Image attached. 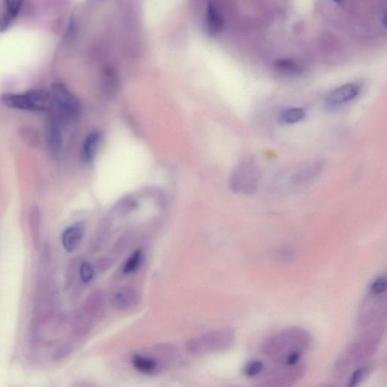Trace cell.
Here are the masks:
<instances>
[{
    "instance_id": "cell-1",
    "label": "cell",
    "mask_w": 387,
    "mask_h": 387,
    "mask_svg": "<svg viewBox=\"0 0 387 387\" xmlns=\"http://www.w3.org/2000/svg\"><path fill=\"white\" fill-rule=\"evenodd\" d=\"M311 336L302 328H289L269 338L263 344V353L277 364L294 365L309 348Z\"/></svg>"
},
{
    "instance_id": "cell-2",
    "label": "cell",
    "mask_w": 387,
    "mask_h": 387,
    "mask_svg": "<svg viewBox=\"0 0 387 387\" xmlns=\"http://www.w3.org/2000/svg\"><path fill=\"white\" fill-rule=\"evenodd\" d=\"M234 340L233 331L222 328L192 338L186 343V351L193 356L220 353L228 350L233 344Z\"/></svg>"
},
{
    "instance_id": "cell-3",
    "label": "cell",
    "mask_w": 387,
    "mask_h": 387,
    "mask_svg": "<svg viewBox=\"0 0 387 387\" xmlns=\"http://www.w3.org/2000/svg\"><path fill=\"white\" fill-rule=\"evenodd\" d=\"M260 170L253 158L243 160L231 172L229 188L232 192L245 195L253 194L259 187Z\"/></svg>"
},
{
    "instance_id": "cell-4",
    "label": "cell",
    "mask_w": 387,
    "mask_h": 387,
    "mask_svg": "<svg viewBox=\"0 0 387 387\" xmlns=\"http://www.w3.org/2000/svg\"><path fill=\"white\" fill-rule=\"evenodd\" d=\"M2 103L11 109L28 111H49L53 108L50 93L43 90H31L22 94H5Z\"/></svg>"
},
{
    "instance_id": "cell-5",
    "label": "cell",
    "mask_w": 387,
    "mask_h": 387,
    "mask_svg": "<svg viewBox=\"0 0 387 387\" xmlns=\"http://www.w3.org/2000/svg\"><path fill=\"white\" fill-rule=\"evenodd\" d=\"M53 107H56L66 118L74 119L79 117L81 104L79 99L61 83L53 84L51 88Z\"/></svg>"
},
{
    "instance_id": "cell-6",
    "label": "cell",
    "mask_w": 387,
    "mask_h": 387,
    "mask_svg": "<svg viewBox=\"0 0 387 387\" xmlns=\"http://www.w3.org/2000/svg\"><path fill=\"white\" fill-rule=\"evenodd\" d=\"M280 367L275 368L265 377L262 386L269 387H282L292 385L305 374V367L301 362L294 365L280 364Z\"/></svg>"
},
{
    "instance_id": "cell-7",
    "label": "cell",
    "mask_w": 387,
    "mask_h": 387,
    "mask_svg": "<svg viewBox=\"0 0 387 387\" xmlns=\"http://www.w3.org/2000/svg\"><path fill=\"white\" fill-rule=\"evenodd\" d=\"M359 93V85L356 83L345 84L326 95L324 108L328 112L336 111L354 100Z\"/></svg>"
},
{
    "instance_id": "cell-8",
    "label": "cell",
    "mask_w": 387,
    "mask_h": 387,
    "mask_svg": "<svg viewBox=\"0 0 387 387\" xmlns=\"http://www.w3.org/2000/svg\"><path fill=\"white\" fill-rule=\"evenodd\" d=\"M135 369L148 375L158 374L166 367L161 359L153 352L150 354H136L132 358Z\"/></svg>"
},
{
    "instance_id": "cell-9",
    "label": "cell",
    "mask_w": 387,
    "mask_h": 387,
    "mask_svg": "<svg viewBox=\"0 0 387 387\" xmlns=\"http://www.w3.org/2000/svg\"><path fill=\"white\" fill-rule=\"evenodd\" d=\"M139 301L138 292L132 287H123L111 296L112 305L120 311L130 310L137 306Z\"/></svg>"
},
{
    "instance_id": "cell-10",
    "label": "cell",
    "mask_w": 387,
    "mask_h": 387,
    "mask_svg": "<svg viewBox=\"0 0 387 387\" xmlns=\"http://www.w3.org/2000/svg\"><path fill=\"white\" fill-rule=\"evenodd\" d=\"M324 167L322 161H312L298 168L290 178L294 185H301L306 183L316 178L321 173Z\"/></svg>"
},
{
    "instance_id": "cell-11",
    "label": "cell",
    "mask_w": 387,
    "mask_h": 387,
    "mask_svg": "<svg viewBox=\"0 0 387 387\" xmlns=\"http://www.w3.org/2000/svg\"><path fill=\"white\" fill-rule=\"evenodd\" d=\"M83 309L90 315L94 321L97 320L105 309V297L101 291L92 293L85 300Z\"/></svg>"
},
{
    "instance_id": "cell-12",
    "label": "cell",
    "mask_w": 387,
    "mask_h": 387,
    "mask_svg": "<svg viewBox=\"0 0 387 387\" xmlns=\"http://www.w3.org/2000/svg\"><path fill=\"white\" fill-rule=\"evenodd\" d=\"M206 22L208 30L211 34H218L223 30V18L213 1H210L207 4Z\"/></svg>"
},
{
    "instance_id": "cell-13",
    "label": "cell",
    "mask_w": 387,
    "mask_h": 387,
    "mask_svg": "<svg viewBox=\"0 0 387 387\" xmlns=\"http://www.w3.org/2000/svg\"><path fill=\"white\" fill-rule=\"evenodd\" d=\"M93 318L88 315L82 308L74 315L72 322V329L74 336L83 337L92 330Z\"/></svg>"
},
{
    "instance_id": "cell-14",
    "label": "cell",
    "mask_w": 387,
    "mask_h": 387,
    "mask_svg": "<svg viewBox=\"0 0 387 387\" xmlns=\"http://www.w3.org/2000/svg\"><path fill=\"white\" fill-rule=\"evenodd\" d=\"M83 236V229L79 225L68 227L61 235L63 248L67 252H72L79 246Z\"/></svg>"
},
{
    "instance_id": "cell-15",
    "label": "cell",
    "mask_w": 387,
    "mask_h": 387,
    "mask_svg": "<svg viewBox=\"0 0 387 387\" xmlns=\"http://www.w3.org/2000/svg\"><path fill=\"white\" fill-rule=\"evenodd\" d=\"M47 141L52 154H59L62 146V137L59 124L55 120H52L48 124Z\"/></svg>"
},
{
    "instance_id": "cell-16",
    "label": "cell",
    "mask_w": 387,
    "mask_h": 387,
    "mask_svg": "<svg viewBox=\"0 0 387 387\" xmlns=\"http://www.w3.org/2000/svg\"><path fill=\"white\" fill-rule=\"evenodd\" d=\"M100 137V134L98 133H91L86 137L83 147L84 161L88 163L93 161L98 150Z\"/></svg>"
},
{
    "instance_id": "cell-17",
    "label": "cell",
    "mask_w": 387,
    "mask_h": 387,
    "mask_svg": "<svg viewBox=\"0 0 387 387\" xmlns=\"http://www.w3.org/2000/svg\"><path fill=\"white\" fill-rule=\"evenodd\" d=\"M275 67L279 72L289 75H298L304 71L302 65L291 58H281L275 63Z\"/></svg>"
},
{
    "instance_id": "cell-18",
    "label": "cell",
    "mask_w": 387,
    "mask_h": 387,
    "mask_svg": "<svg viewBox=\"0 0 387 387\" xmlns=\"http://www.w3.org/2000/svg\"><path fill=\"white\" fill-rule=\"evenodd\" d=\"M305 117V111L301 108H290L281 111L278 117L279 122L282 124H295L302 121Z\"/></svg>"
},
{
    "instance_id": "cell-19",
    "label": "cell",
    "mask_w": 387,
    "mask_h": 387,
    "mask_svg": "<svg viewBox=\"0 0 387 387\" xmlns=\"http://www.w3.org/2000/svg\"><path fill=\"white\" fill-rule=\"evenodd\" d=\"M143 259V253L141 249L135 251L125 263L123 272L125 275H130L137 272L141 266Z\"/></svg>"
},
{
    "instance_id": "cell-20",
    "label": "cell",
    "mask_w": 387,
    "mask_h": 387,
    "mask_svg": "<svg viewBox=\"0 0 387 387\" xmlns=\"http://www.w3.org/2000/svg\"><path fill=\"white\" fill-rule=\"evenodd\" d=\"M371 367H363L353 371L349 380V387H356L361 384L371 373Z\"/></svg>"
},
{
    "instance_id": "cell-21",
    "label": "cell",
    "mask_w": 387,
    "mask_h": 387,
    "mask_svg": "<svg viewBox=\"0 0 387 387\" xmlns=\"http://www.w3.org/2000/svg\"><path fill=\"white\" fill-rule=\"evenodd\" d=\"M30 228H31L33 245L36 249H39L40 247V219L37 213H35L32 216Z\"/></svg>"
},
{
    "instance_id": "cell-22",
    "label": "cell",
    "mask_w": 387,
    "mask_h": 387,
    "mask_svg": "<svg viewBox=\"0 0 387 387\" xmlns=\"http://www.w3.org/2000/svg\"><path fill=\"white\" fill-rule=\"evenodd\" d=\"M387 290V277L385 275L376 277L370 285L368 293L373 295H381L386 294Z\"/></svg>"
},
{
    "instance_id": "cell-23",
    "label": "cell",
    "mask_w": 387,
    "mask_h": 387,
    "mask_svg": "<svg viewBox=\"0 0 387 387\" xmlns=\"http://www.w3.org/2000/svg\"><path fill=\"white\" fill-rule=\"evenodd\" d=\"M264 369V364L258 360H252L247 363L244 368L245 375L248 377H253L259 375Z\"/></svg>"
},
{
    "instance_id": "cell-24",
    "label": "cell",
    "mask_w": 387,
    "mask_h": 387,
    "mask_svg": "<svg viewBox=\"0 0 387 387\" xmlns=\"http://www.w3.org/2000/svg\"><path fill=\"white\" fill-rule=\"evenodd\" d=\"M80 276L84 284H89L93 280L95 271L92 265L88 262H83L80 267Z\"/></svg>"
},
{
    "instance_id": "cell-25",
    "label": "cell",
    "mask_w": 387,
    "mask_h": 387,
    "mask_svg": "<svg viewBox=\"0 0 387 387\" xmlns=\"http://www.w3.org/2000/svg\"><path fill=\"white\" fill-rule=\"evenodd\" d=\"M7 8V16L12 20L17 16L22 8L23 0H5Z\"/></svg>"
},
{
    "instance_id": "cell-26",
    "label": "cell",
    "mask_w": 387,
    "mask_h": 387,
    "mask_svg": "<svg viewBox=\"0 0 387 387\" xmlns=\"http://www.w3.org/2000/svg\"><path fill=\"white\" fill-rule=\"evenodd\" d=\"M12 21V19L10 18H8L6 15L2 17V18H0V32H3L6 30Z\"/></svg>"
},
{
    "instance_id": "cell-27",
    "label": "cell",
    "mask_w": 387,
    "mask_h": 387,
    "mask_svg": "<svg viewBox=\"0 0 387 387\" xmlns=\"http://www.w3.org/2000/svg\"><path fill=\"white\" fill-rule=\"evenodd\" d=\"M333 2L340 4L343 2V0H333Z\"/></svg>"
}]
</instances>
